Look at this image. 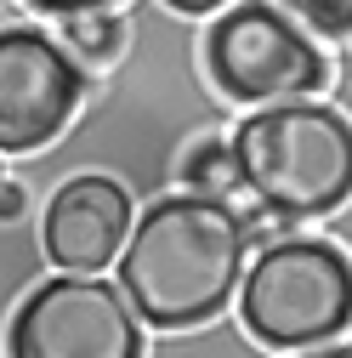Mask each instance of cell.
<instances>
[{
  "instance_id": "6da1fadb",
  "label": "cell",
  "mask_w": 352,
  "mask_h": 358,
  "mask_svg": "<svg viewBox=\"0 0 352 358\" xmlns=\"http://www.w3.org/2000/svg\"><path fill=\"white\" fill-rule=\"evenodd\" d=\"M244 210L216 194H165L154 199L119 250V290L131 296L148 330H199L222 319L244 279Z\"/></svg>"
},
{
  "instance_id": "7a4b0ae2",
  "label": "cell",
  "mask_w": 352,
  "mask_h": 358,
  "mask_svg": "<svg viewBox=\"0 0 352 358\" xmlns=\"http://www.w3.org/2000/svg\"><path fill=\"white\" fill-rule=\"evenodd\" d=\"M233 154L244 194L284 222H324L352 199V120L341 103H261L239 120Z\"/></svg>"
},
{
  "instance_id": "3957f363",
  "label": "cell",
  "mask_w": 352,
  "mask_h": 358,
  "mask_svg": "<svg viewBox=\"0 0 352 358\" xmlns=\"http://www.w3.org/2000/svg\"><path fill=\"white\" fill-rule=\"evenodd\" d=\"M239 330L256 347L307 352L352 324V256L324 234H284L244 262Z\"/></svg>"
},
{
  "instance_id": "277c9868",
  "label": "cell",
  "mask_w": 352,
  "mask_h": 358,
  "mask_svg": "<svg viewBox=\"0 0 352 358\" xmlns=\"http://www.w3.org/2000/svg\"><path fill=\"white\" fill-rule=\"evenodd\" d=\"M205 74L228 103H290L330 85V52L279 0H228L205 29Z\"/></svg>"
},
{
  "instance_id": "5b68a950",
  "label": "cell",
  "mask_w": 352,
  "mask_h": 358,
  "mask_svg": "<svg viewBox=\"0 0 352 358\" xmlns=\"http://www.w3.org/2000/svg\"><path fill=\"white\" fill-rule=\"evenodd\" d=\"M6 358H148V324L119 279L57 273L40 279L6 324Z\"/></svg>"
},
{
  "instance_id": "8992f818",
  "label": "cell",
  "mask_w": 352,
  "mask_h": 358,
  "mask_svg": "<svg viewBox=\"0 0 352 358\" xmlns=\"http://www.w3.org/2000/svg\"><path fill=\"white\" fill-rule=\"evenodd\" d=\"M85 69L63 40L40 29H0V154H34L74 120Z\"/></svg>"
},
{
  "instance_id": "52a82bcc",
  "label": "cell",
  "mask_w": 352,
  "mask_h": 358,
  "mask_svg": "<svg viewBox=\"0 0 352 358\" xmlns=\"http://www.w3.org/2000/svg\"><path fill=\"white\" fill-rule=\"evenodd\" d=\"M40 239L46 262L63 273H103L131 239V194L114 176H68L46 205Z\"/></svg>"
},
{
  "instance_id": "ba28073f",
  "label": "cell",
  "mask_w": 352,
  "mask_h": 358,
  "mask_svg": "<svg viewBox=\"0 0 352 358\" xmlns=\"http://www.w3.org/2000/svg\"><path fill=\"white\" fill-rule=\"evenodd\" d=\"M182 188L193 194H216V199H233L244 194V171H239V154H233V137H199L188 154H182Z\"/></svg>"
},
{
  "instance_id": "9c48e42d",
  "label": "cell",
  "mask_w": 352,
  "mask_h": 358,
  "mask_svg": "<svg viewBox=\"0 0 352 358\" xmlns=\"http://www.w3.org/2000/svg\"><path fill=\"white\" fill-rule=\"evenodd\" d=\"M63 46L80 57V63H114L119 46H125V23L97 6V12H68L63 17Z\"/></svg>"
},
{
  "instance_id": "30bf717a",
  "label": "cell",
  "mask_w": 352,
  "mask_h": 358,
  "mask_svg": "<svg viewBox=\"0 0 352 358\" xmlns=\"http://www.w3.org/2000/svg\"><path fill=\"white\" fill-rule=\"evenodd\" d=\"M279 6L313 40H330V46L352 40V0H279Z\"/></svg>"
},
{
  "instance_id": "8fae6325",
  "label": "cell",
  "mask_w": 352,
  "mask_h": 358,
  "mask_svg": "<svg viewBox=\"0 0 352 358\" xmlns=\"http://www.w3.org/2000/svg\"><path fill=\"white\" fill-rule=\"evenodd\" d=\"M34 12H52V17H68V12H97V6H119V0H29Z\"/></svg>"
},
{
  "instance_id": "7c38bea8",
  "label": "cell",
  "mask_w": 352,
  "mask_h": 358,
  "mask_svg": "<svg viewBox=\"0 0 352 358\" xmlns=\"http://www.w3.org/2000/svg\"><path fill=\"white\" fill-rule=\"evenodd\" d=\"M29 210V188L23 182H0V222H17Z\"/></svg>"
},
{
  "instance_id": "4fadbf2b",
  "label": "cell",
  "mask_w": 352,
  "mask_h": 358,
  "mask_svg": "<svg viewBox=\"0 0 352 358\" xmlns=\"http://www.w3.org/2000/svg\"><path fill=\"white\" fill-rule=\"evenodd\" d=\"M159 6H170V12H182V17H216L228 6V0H159Z\"/></svg>"
},
{
  "instance_id": "5bb4252c",
  "label": "cell",
  "mask_w": 352,
  "mask_h": 358,
  "mask_svg": "<svg viewBox=\"0 0 352 358\" xmlns=\"http://www.w3.org/2000/svg\"><path fill=\"white\" fill-rule=\"evenodd\" d=\"M295 358H352V347H346V341H324V347H307V352H295Z\"/></svg>"
},
{
  "instance_id": "9a60e30c",
  "label": "cell",
  "mask_w": 352,
  "mask_h": 358,
  "mask_svg": "<svg viewBox=\"0 0 352 358\" xmlns=\"http://www.w3.org/2000/svg\"><path fill=\"white\" fill-rule=\"evenodd\" d=\"M0 182H6V171H0Z\"/></svg>"
}]
</instances>
